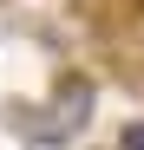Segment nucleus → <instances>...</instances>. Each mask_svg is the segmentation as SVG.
<instances>
[{
    "instance_id": "f03ea898",
    "label": "nucleus",
    "mask_w": 144,
    "mask_h": 150,
    "mask_svg": "<svg viewBox=\"0 0 144 150\" xmlns=\"http://www.w3.org/2000/svg\"><path fill=\"white\" fill-rule=\"evenodd\" d=\"M118 150H144V124H125V137H118Z\"/></svg>"
},
{
    "instance_id": "f257e3e1",
    "label": "nucleus",
    "mask_w": 144,
    "mask_h": 150,
    "mask_svg": "<svg viewBox=\"0 0 144 150\" xmlns=\"http://www.w3.org/2000/svg\"><path fill=\"white\" fill-rule=\"evenodd\" d=\"M92 111H98V85L85 79V72H66V79L53 85V105H46V124H53L59 137H79Z\"/></svg>"
}]
</instances>
